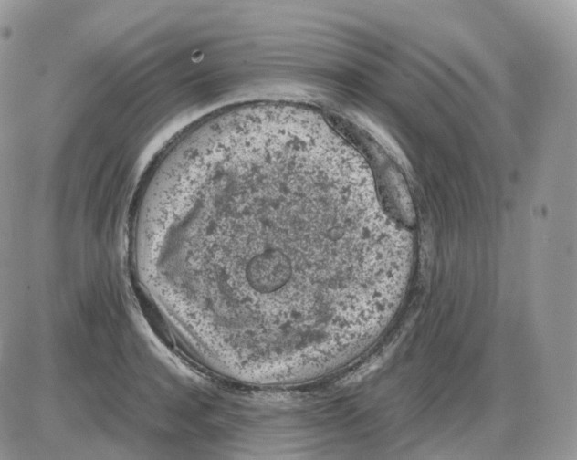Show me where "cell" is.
Returning a JSON list of instances; mask_svg holds the SVG:
<instances>
[{"label": "cell", "mask_w": 577, "mask_h": 460, "mask_svg": "<svg viewBox=\"0 0 577 460\" xmlns=\"http://www.w3.org/2000/svg\"><path fill=\"white\" fill-rule=\"evenodd\" d=\"M228 177L206 190L200 236L214 258L223 326L275 353L305 351L352 330L369 308L381 230L310 186Z\"/></svg>", "instance_id": "1"}]
</instances>
